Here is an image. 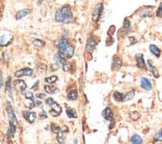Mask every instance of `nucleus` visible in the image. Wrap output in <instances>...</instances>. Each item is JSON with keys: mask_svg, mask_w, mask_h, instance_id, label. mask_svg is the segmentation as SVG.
<instances>
[{"mask_svg": "<svg viewBox=\"0 0 162 144\" xmlns=\"http://www.w3.org/2000/svg\"><path fill=\"white\" fill-rule=\"evenodd\" d=\"M135 58L137 61V66L139 69H146V65L144 60V55L142 54H136L135 55Z\"/></svg>", "mask_w": 162, "mask_h": 144, "instance_id": "423d86ee", "label": "nucleus"}, {"mask_svg": "<svg viewBox=\"0 0 162 144\" xmlns=\"http://www.w3.org/2000/svg\"><path fill=\"white\" fill-rule=\"evenodd\" d=\"M122 65V60L119 57H115L113 60L112 69L113 71H118Z\"/></svg>", "mask_w": 162, "mask_h": 144, "instance_id": "4468645a", "label": "nucleus"}, {"mask_svg": "<svg viewBox=\"0 0 162 144\" xmlns=\"http://www.w3.org/2000/svg\"><path fill=\"white\" fill-rule=\"evenodd\" d=\"M155 142H162V128L154 136Z\"/></svg>", "mask_w": 162, "mask_h": 144, "instance_id": "2f4dec72", "label": "nucleus"}, {"mask_svg": "<svg viewBox=\"0 0 162 144\" xmlns=\"http://www.w3.org/2000/svg\"><path fill=\"white\" fill-rule=\"evenodd\" d=\"M39 1H43V0H39Z\"/></svg>", "mask_w": 162, "mask_h": 144, "instance_id": "c03bdc74", "label": "nucleus"}, {"mask_svg": "<svg viewBox=\"0 0 162 144\" xmlns=\"http://www.w3.org/2000/svg\"><path fill=\"white\" fill-rule=\"evenodd\" d=\"M39 83V81H37L35 84H34V85L32 87H31V88H30V89H33V88H35L36 86H37V85H38Z\"/></svg>", "mask_w": 162, "mask_h": 144, "instance_id": "79ce46f5", "label": "nucleus"}, {"mask_svg": "<svg viewBox=\"0 0 162 144\" xmlns=\"http://www.w3.org/2000/svg\"><path fill=\"white\" fill-rule=\"evenodd\" d=\"M57 79L58 78H57V76H53L49 77V78H46L45 79H44V80H45V81L46 83H48V84H51V83H53L56 81Z\"/></svg>", "mask_w": 162, "mask_h": 144, "instance_id": "473e14b6", "label": "nucleus"}, {"mask_svg": "<svg viewBox=\"0 0 162 144\" xmlns=\"http://www.w3.org/2000/svg\"><path fill=\"white\" fill-rule=\"evenodd\" d=\"M68 42L65 39H62L60 41H59L58 44V48L60 52L62 53V54H64V52L66 50L67 48L68 47Z\"/></svg>", "mask_w": 162, "mask_h": 144, "instance_id": "dca6fc26", "label": "nucleus"}, {"mask_svg": "<svg viewBox=\"0 0 162 144\" xmlns=\"http://www.w3.org/2000/svg\"><path fill=\"white\" fill-rule=\"evenodd\" d=\"M113 97L117 101H122V99L123 97V93L119 92H115L113 93Z\"/></svg>", "mask_w": 162, "mask_h": 144, "instance_id": "7c9ffc66", "label": "nucleus"}, {"mask_svg": "<svg viewBox=\"0 0 162 144\" xmlns=\"http://www.w3.org/2000/svg\"><path fill=\"white\" fill-rule=\"evenodd\" d=\"M12 40V36H8V35H4L3 36L0 38V46H6L10 43Z\"/></svg>", "mask_w": 162, "mask_h": 144, "instance_id": "a211bd4d", "label": "nucleus"}, {"mask_svg": "<svg viewBox=\"0 0 162 144\" xmlns=\"http://www.w3.org/2000/svg\"><path fill=\"white\" fill-rule=\"evenodd\" d=\"M150 50L154 55L156 56V57H160L161 51L159 49V48L157 47L156 46H155L154 45H151L150 46Z\"/></svg>", "mask_w": 162, "mask_h": 144, "instance_id": "5701e85b", "label": "nucleus"}, {"mask_svg": "<svg viewBox=\"0 0 162 144\" xmlns=\"http://www.w3.org/2000/svg\"><path fill=\"white\" fill-rule=\"evenodd\" d=\"M57 138L58 140V142L60 143H65V138L63 136V133H62V132L61 131L57 133Z\"/></svg>", "mask_w": 162, "mask_h": 144, "instance_id": "c756f323", "label": "nucleus"}, {"mask_svg": "<svg viewBox=\"0 0 162 144\" xmlns=\"http://www.w3.org/2000/svg\"><path fill=\"white\" fill-rule=\"evenodd\" d=\"M46 104L51 108V111H50V114L54 117H57L61 112V108L59 104L55 102L53 98H48L46 100Z\"/></svg>", "mask_w": 162, "mask_h": 144, "instance_id": "f03ea898", "label": "nucleus"}, {"mask_svg": "<svg viewBox=\"0 0 162 144\" xmlns=\"http://www.w3.org/2000/svg\"><path fill=\"white\" fill-rule=\"evenodd\" d=\"M103 10V3H100L96 5L95 7V8L94 9V11L92 12V20L94 21V22H97L99 20V18H100L101 14L102 13Z\"/></svg>", "mask_w": 162, "mask_h": 144, "instance_id": "39448f33", "label": "nucleus"}, {"mask_svg": "<svg viewBox=\"0 0 162 144\" xmlns=\"http://www.w3.org/2000/svg\"><path fill=\"white\" fill-rule=\"evenodd\" d=\"M44 89L46 93L49 94H54L60 92V90L54 86L45 85L44 86Z\"/></svg>", "mask_w": 162, "mask_h": 144, "instance_id": "f3484780", "label": "nucleus"}, {"mask_svg": "<svg viewBox=\"0 0 162 144\" xmlns=\"http://www.w3.org/2000/svg\"><path fill=\"white\" fill-rule=\"evenodd\" d=\"M51 128H52V129H53V131L54 133H57V134L58 132L60 131V128H59V126L54 123H53L52 125H51Z\"/></svg>", "mask_w": 162, "mask_h": 144, "instance_id": "c9c22d12", "label": "nucleus"}, {"mask_svg": "<svg viewBox=\"0 0 162 144\" xmlns=\"http://www.w3.org/2000/svg\"><path fill=\"white\" fill-rule=\"evenodd\" d=\"M33 74V70L30 68H26L20 70L15 73L17 78H21L22 76H31Z\"/></svg>", "mask_w": 162, "mask_h": 144, "instance_id": "0eeeda50", "label": "nucleus"}, {"mask_svg": "<svg viewBox=\"0 0 162 144\" xmlns=\"http://www.w3.org/2000/svg\"><path fill=\"white\" fill-rule=\"evenodd\" d=\"M147 64H148V71L153 74V75L155 78H158V77H159V74H158V72L157 69L153 65V62L150 59L148 60Z\"/></svg>", "mask_w": 162, "mask_h": 144, "instance_id": "9b49d317", "label": "nucleus"}, {"mask_svg": "<svg viewBox=\"0 0 162 144\" xmlns=\"http://www.w3.org/2000/svg\"><path fill=\"white\" fill-rule=\"evenodd\" d=\"M102 115H103V117L107 121H112V119H113V112L111 110V109L109 107H106L105 109L103 111Z\"/></svg>", "mask_w": 162, "mask_h": 144, "instance_id": "ddd939ff", "label": "nucleus"}, {"mask_svg": "<svg viewBox=\"0 0 162 144\" xmlns=\"http://www.w3.org/2000/svg\"><path fill=\"white\" fill-rule=\"evenodd\" d=\"M134 95H135V92L134 91H130V92L127 93L125 95H123V97L122 99V102H125L132 100Z\"/></svg>", "mask_w": 162, "mask_h": 144, "instance_id": "393cba45", "label": "nucleus"}, {"mask_svg": "<svg viewBox=\"0 0 162 144\" xmlns=\"http://www.w3.org/2000/svg\"><path fill=\"white\" fill-rule=\"evenodd\" d=\"M72 17V11L68 6H65L61 10H58L55 14V19L58 22H68Z\"/></svg>", "mask_w": 162, "mask_h": 144, "instance_id": "f257e3e1", "label": "nucleus"}, {"mask_svg": "<svg viewBox=\"0 0 162 144\" xmlns=\"http://www.w3.org/2000/svg\"><path fill=\"white\" fill-rule=\"evenodd\" d=\"M67 114L68 115V117L69 118H77V114L76 112H75V109H74L69 108L67 109L66 111Z\"/></svg>", "mask_w": 162, "mask_h": 144, "instance_id": "cd10ccee", "label": "nucleus"}, {"mask_svg": "<svg viewBox=\"0 0 162 144\" xmlns=\"http://www.w3.org/2000/svg\"><path fill=\"white\" fill-rule=\"evenodd\" d=\"M6 113H7L8 118L9 119L10 121L12 122L13 123L16 125L17 123V119L15 116V112H14V111H13L11 103H10V102H6Z\"/></svg>", "mask_w": 162, "mask_h": 144, "instance_id": "20e7f679", "label": "nucleus"}, {"mask_svg": "<svg viewBox=\"0 0 162 144\" xmlns=\"http://www.w3.org/2000/svg\"><path fill=\"white\" fill-rule=\"evenodd\" d=\"M74 48L72 46H71V45H70V46H68L63 54L65 55L67 58H70L74 56Z\"/></svg>", "mask_w": 162, "mask_h": 144, "instance_id": "4be33fe9", "label": "nucleus"}, {"mask_svg": "<svg viewBox=\"0 0 162 144\" xmlns=\"http://www.w3.org/2000/svg\"><path fill=\"white\" fill-rule=\"evenodd\" d=\"M39 117L41 119H45L47 118V115H46V112L44 111V110H43L42 111V113H41L39 114Z\"/></svg>", "mask_w": 162, "mask_h": 144, "instance_id": "58836bf2", "label": "nucleus"}, {"mask_svg": "<svg viewBox=\"0 0 162 144\" xmlns=\"http://www.w3.org/2000/svg\"><path fill=\"white\" fill-rule=\"evenodd\" d=\"M15 131H16V127L15 124L13 123L12 122L10 121L9 128L8 129L7 133H6V138H10L12 136V135L14 134Z\"/></svg>", "mask_w": 162, "mask_h": 144, "instance_id": "412c9836", "label": "nucleus"}, {"mask_svg": "<svg viewBox=\"0 0 162 144\" xmlns=\"http://www.w3.org/2000/svg\"><path fill=\"white\" fill-rule=\"evenodd\" d=\"M132 27L130 22H129V20L128 19H125V20L123 22V27L122 29V35L123 36H125V35L128 34L130 31H131Z\"/></svg>", "mask_w": 162, "mask_h": 144, "instance_id": "6e6552de", "label": "nucleus"}, {"mask_svg": "<svg viewBox=\"0 0 162 144\" xmlns=\"http://www.w3.org/2000/svg\"><path fill=\"white\" fill-rule=\"evenodd\" d=\"M156 15L158 17H162V3H160L158 8L156 10Z\"/></svg>", "mask_w": 162, "mask_h": 144, "instance_id": "f704fd0d", "label": "nucleus"}, {"mask_svg": "<svg viewBox=\"0 0 162 144\" xmlns=\"http://www.w3.org/2000/svg\"><path fill=\"white\" fill-rule=\"evenodd\" d=\"M11 80L12 78L10 76H8V78L6 80V86H5V92L8 93H10V96L12 95V85H11Z\"/></svg>", "mask_w": 162, "mask_h": 144, "instance_id": "b1692460", "label": "nucleus"}, {"mask_svg": "<svg viewBox=\"0 0 162 144\" xmlns=\"http://www.w3.org/2000/svg\"><path fill=\"white\" fill-rule=\"evenodd\" d=\"M3 85V73L1 70H0V90Z\"/></svg>", "mask_w": 162, "mask_h": 144, "instance_id": "e433bc0d", "label": "nucleus"}, {"mask_svg": "<svg viewBox=\"0 0 162 144\" xmlns=\"http://www.w3.org/2000/svg\"><path fill=\"white\" fill-rule=\"evenodd\" d=\"M36 97L40 98V99H44V98H45L46 97V95L44 93H39L37 95Z\"/></svg>", "mask_w": 162, "mask_h": 144, "instance_id": "ea45409f", "label": "nucleus"}, {"mask_svg": "<svg viewBox=\"0 0 162 144\" xmlns=\"http://www.w3.org/2000/svg\"><path fill=\"white\" fill-rule=\"evenodd\" d=\"M67 97L68 99L74 100H75L78 97V93L76 90H71L70 92L68 93Z\"/></svg>", "mask_w": 162, "mask_h": 144, "instance_id": "c85d7f7f", "label": "nucleus"}, {"mask_svg": "<svg viewBox=\"0 0 162 144\" xmlns=\"http://www.w3.org/2000/svg\"><path fill=\"white\" fill-rule=\"evenodd\" d=\"M13 86L18 92H22L26 88V84L23 80H16L13 82Z\"/></svg>", "mask_w": 162, "mask_h": 144, "instance_id": "9d476101", "label": "nucleus"}, {"mask_svg": "<svg viewBox=\"0 0 162 144\" xmlns=\"http://www.w3.org/2000/svg\"><path fill=\"white\" fill-rule=\"evenodd\" d=\"M25 96H26V98H27V99H29V100H30L31 101H32V102H33L34 105H35V106H36V107H39V106H40L41 104H42L41 102L37 100L36 98L34 97L33 93L32 92H27L25 93Z\"/></svg>", "mask_w": 162, "mask_h": 144, "instance_id": "2eb2a0df", "label": "nucleus"}, {"mask_svg": "<svg viewBox=\"0 0 162 144\" xmlns=\"http://www.w3.org/2000/svg\"><path fill=\"white\" fill-rule=\"evenodd\" d=\"M63 55V54L59 52L58 54L55 55L54 59L60 68H61L63 71H68L70 69V65L68 64L65 61Z\"/></svg>", "mask_w": 162, "mask_h": 144, "instance_id": "7ed1b4c3", "label": "nucleus"}, {"mask_svg": "<svg viewBox=\"0 0 162 144\" xmlns=\"http://www.w3.org/2000/svg\"><path fill=\"white\" fill-rule=\"evenodd\" d=\"M140 117H141V114L139 113L138 112H137V111L132 112L129 114L130 119H132V120L134 121H136L137 120H138V119L140 118Z\"/></svg>", "mask_w": 162, "mask_h": 144, "instance_id": "a878e982", "label": "nucleus"}, {"mask_svg": "<svg viewBox=\"0 0 162 144\" xmlns=\"http://www.w3.org/2000/svg\"><path fill=\"white\" fill-rule=\"evenodd\" d=\"M141 86L142 88L147 91H150L152 89V86H151L150 81L146 78H144V77L141 79Z\"/></svg>", "mask_w": 162, "mask_h": 144, "instance_id": "f8f14e48", "label": "nucleus"}, {"mask_svg": "<svg viewBox=\"0 0 162 144\" xmlns=\"http://www.w3.org/2000/svg\"><path fill=\"white\" fill-rule=\"evenodd\" d=\"M23 117L27 121H28L30 123H32L35 121L36 119V115L34 112H30L29 111H26L23 112Z\"/></svg>", "mask_w": 162, "mask_h": 144, "instance_id": "1a4fd4ad", "label": "nucleus"}, {"mask_svg": "<svg viewBox=\"0 0 162 144\" xmlns=\"http://www.w3.org/2000/svg\"><path fill=\"white\" fill-rule=\"evenodd\" d=\"M62 130H63V132H67V131H68V128H67V126H63V129H62Z\"/></svg>", "mask_w": 162, "mask_h": 144, "instance_id": "a19ab883", "label": "nucleus"}, {"mask_svg": "<svg viewBox=\"0 0 162 144\" xmlns=\"http://www.w3.org/2000/svg\"><path fill=\"white\" fill-rule=\"evenodd\" d=\"M96 46V43L93 38H91L88 42L87 46H86V50L88 52L92 53L95 48V47Z\"/></svg>", "mask_w": 162, "mask_h": 144, "instance_id": "aec40b11", "label": "nucleus"}, {"mask_svg": "<svg viewBox=\"0 0 162 144\" xmlns=\"http://www.w3.org/2000/svg\"><path fill=\"white\" fill-rule=\"evenodd\" d=\"M32 43L34 46L36 47H41L44 45V42L41 40H36L33 41Z\"/></svg>", "mask_w": 162, "mask_h": 144, "instance_id": "72a5a7b5", "label": "nucleus"}, {"mask_svg": "<svg viewBox=\"0 0 162 144\" xmlns=\"http://www.w3.org/2000/svg\"><path fill=\"white\" fill-rule=\"evenodd\" d=\"M73 143H78L77 140V139H76V140H74V142H73Z\"/></svg>", "mask_w": 162, "mask_h": 144, "instance_id": "37998d69", "label": "nucleus"}, {"mask_svg": "<svg viewBox=\"0 0 162 144\" xmlns=\"http://www.w3.org/2000/svg\"><path fill=\"white\" fill-rule=\"evenodd\" d=\"M131 142L132 143H137L140 144L143 143V139L141 138V136L138 135H134L131 138Z\"/></svg>", "mask_w": 162, "mask_h": 144, "instance_id": "bb28decb", "label": "nucleus"}, {"mask_svg": "<svg viewBox=\"0 0 162 144\" xmlns=\"http://www.w3.org/2000/svg\"><path fill=\"white\" fill-rule=\"evenodd\" d=\"M30 10L29 9H23L20 10V11L18 12L17 13V15L15 16V18L17 20H21L23 17H26L27 15H28L29 13H30Z\"/></svg>", "mask_w": 162, "mask_h": 144, "instance_id": "6ab92c4d", "label": "nucleus"}, {"mask_svg": "<svg viewBox=\"0 0 162 144\" xmlns=\"http://www.w3.org/2000/svg\"><path fill=\"white\" fill-rule=\"evenodd\" d=\"M58 68H60V67H59V66L57 65V64H53L52 65H51V71H57V70L58 69Z\"/></svg>", "mask_w": 162, "mask_h": 144, "instance_id": "4c0bfd02", "label": "nucleus"}]
</instances>
